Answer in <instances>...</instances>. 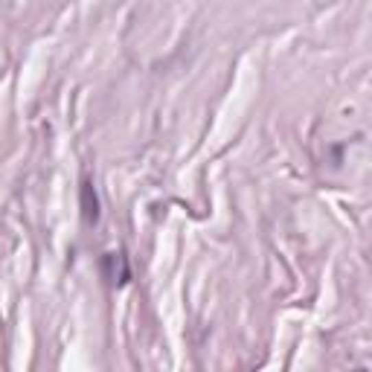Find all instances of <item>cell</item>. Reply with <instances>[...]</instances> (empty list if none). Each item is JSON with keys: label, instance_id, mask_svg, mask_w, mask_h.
Wrapping results in <instances>:
<instances>
[{"label": "cell", "instance_id": "6da1fadb", "mask_svg": "<svg viewBox=\"0 0 372 372\" xmlns=\"http://www.w3.org/2000/svg\"><path fill=\"white\" fill-rule=\"evenodd\" d=\"M102 274H105V279L108 282H128V277H131V270H128V262H126V256L122 253H105L102 256Z\"/></svg>", "mask_w": 372, "mask_h": 372}, {"label": "cell", "instance_id": "7a4b0ae2", "mask_svg": "<svg viewBox=\"0 0 372 372\" xmlns=\"http://www.w3.org/2000/svg\"><path fill=\"white\" fill-rule=\"evenodd\" d=\"M82 216H84V221H96L99 218V198L93 192L91 181H82Z\"/></svg>", "mask_w": 372, "mask_h": 372}]
</instances>
